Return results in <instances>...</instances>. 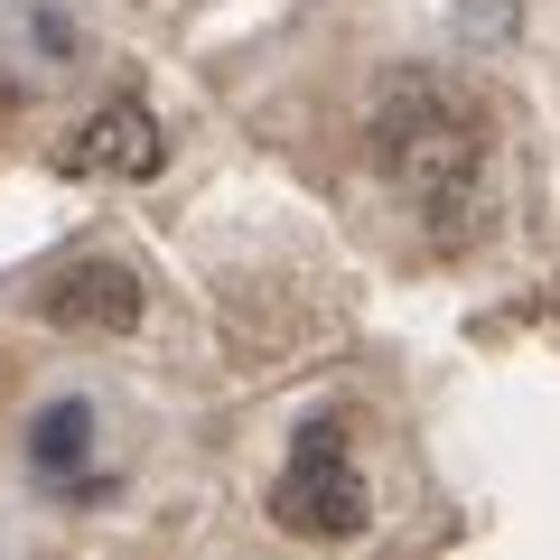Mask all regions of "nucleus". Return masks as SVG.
<instances>
[{
  "instance_id": "nucleus-2",
  "label": "nucleus",
  "mask_w": 560,
  "mask_h": 560,
  "mask_svg": "<svg viewBox=\"0 0 560 560\" xmlns=\"http://www.w3.org/2000/svg\"><path fill=\"white\" fill-rule=\"evenodd\" d=\"M271 523L300 533V541H355L364 523H374V486H364L337 411H318L300 440H290V467H280V486H271Z\"/></svg>"
},
{
  "instance_id": "nucleus-3",
  "label": "nucleus",
  "mask_w": 560,
  "mask_h": 560,
  "mask_svg": "<svg viewBox=\"0 0 560 560\" xmlns=\"http://www.w3.org/2000/svg\"><path fill=\"white\" fill-rule=\"evenodd\" d=\"M160 160H168V131H160V113H150V94H103L94 113H84V131L57 150V168L66 178H160Z\"/></svg>"
},
{
  "instance_id": "nucleus-5",
  "label": "nucleus",
  "mask_w": 560,
  "mask_h": 560,
  "mask_svg": "<svg viewBox=\"0 0 560 560\" xmlns=\"http://www.w3.org/2000/svg\"><path fill=\"white\" fill-rule=\"evenodd\" d=\"M28 467L57 495H75V477L94 467V401H38V420H28Z\"/></svg>"
},
{
  "instance_id": "nucleus-4",
  "label": "nucleus",
  "mask_w": 560,
  "mask_h": 560,
  "mask_svg": "<svg viewBox=\"0 0 560 560\" xmlns=\"http://www.w3.org/2000/svg\"><path fill=\"white\" fill-rule=\"evenodd\" d=\"M38 318L47 327H75V337H131L140 327V271L113 253H84V261H57L38 280Z\"/></svg>"
},
{
  "instance_id": "nucleus-1",
  "label": "nucleus",
  "mask_w": 560,
  "mask_h": 560,
  "mask_svg": "<svg viewBox=\"0 0 560 560\" xmlns=\"http://www.w3.org/2000/svg\"><path fill=\"white\" fill-rule=\"evenodd\" d=\"M374 150L401 178V197L430 215L440 243H467L486 224V121L467 94H448L440 75H393L374 103Z\"/></svg>"
}]
</instances>
